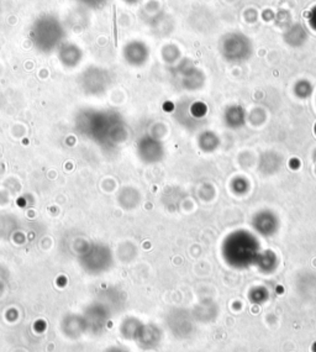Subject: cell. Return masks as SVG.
<instances>
[{
  "label": "cell",
  "instance_id": "1",
  "mask_svg": "<svg viewBox=\"0 0 316 352\" xmlns=\"http://www.w3.org/2000/svg\"><path fill=\"white\" fill-rule=\"evenodd\" d=\"M30 36L38 47L51 50L56 47L63 38L65 29L61 21L55 15L43 14L31 26Z\"/></svg>",
  "mask_w": 316,
  "mask_h": 352
},
{
  "label": "cell",
  "instance_id": "2",
  "mask_svg": "<svg viewBox=\"0 0 316 352\" xmlns=\"http://www.w3.org/2000/svg\"><path fill=\"white\" fill-rule=\"evenodd\" d=\"M80 6L89 9H102L109 3V0H76Z\"/></svg>",
  "mask_w": 316,
  "mask_h": 352
},
{
  "label": "cell",
  "instance_id": "3",
  "mask_svg": "<svg viewBox=\"0 0 316 352\" xmlns=\"http://www.w3.org/2000/svg\"><path fill=\"white\" fill-rule=\"evenodd\" d=\"M124 1L128 6H134V4H137L140 0H124Z\"/></svg>",
  "mask_w": 316,
  "mask_h": 352
}]
</instances>
